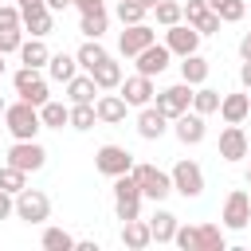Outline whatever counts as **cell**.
<instances>
[{"label": "cell", "mask_w": 251, "mask_h": 251, "mask_svg": "<svg viewBox=\"0 0 251 251\" xmlns=\"http://www.w3.org/2000/svg\"><path fill=\"white\" fill-rule=\"evenodd\" d=\"M4 129L12 133V141H31V137L43 129L39 106H31V102H24V98L8 102V110H4Z\"/></svg>", "instance_id": "cell-1"}, {"label": "cell", "mask_w": 251, "mask_h": 251, "mask_svg": "<svg viewBox=\"0 0 251 251\" xmlns=\"http://www.w3.org/2000/svg\"><path fill=\"white\" fill-rule=\"evenodd\" d=\"M133 176H137V184H141V196L153 200V204H161V200L173 192V173H165V169H157V165H133Z\"/></svg>", "instance_id": "cell-2"}, {"label": "cell", "mask_w": 251, "mask_h": 251, "mask_svg": "<svg viewBox=\"0 0 251 251\" xmlns=\"http://www.w3.org/2000/svg\"><path fill=\"white\" fill-rule=\"evenodd\" d=\"M12 86H16V94H20L24 102H31V106H43V102L51 98L47 78L39 75V67H20V71L12 75Z\"/></svg>", "instance_id": "cell-3"}, {"label": "cell", "mask_w": 251, "mask_h": 251, "mask_svg": "<svg viewBox=\"0 0 251 251\" xmlns=\"http://www.w3.org/2000/svg\"><path fill=\"white\" fill-rule=\"evenodd\" d=\"M192 90H196V86H188V82L180 78V82H173V86L157 90V98H153V102H157V110H161V114H169V122H173V118H180L184 110H192Z\"/></svg>", "instance_id": "cell-4"}, {"label": "cell", "mask_w": 251, "mask_h": 251, "mask_svg": "<svg viewBox=\"0 0 251 251\" xmlns=\"http://www.w3.org/2000/svg\"><path fill=\"white\" fill-rule=\"evenodd\" d=\"M220 220H224L227 231H243V227L251 224V196H247V188H231V192H227Z\"/></svg>", "instance_id": "cell-5"}, {"label": "cell", "mask_w": 251, "mask_h": 251, "mask_svg": "<svg viewBox=\"0 0 251 251\" xmlns=\"http://www.w3.org/2000/svg\"><path fill=\"white\" fill-rule=\"evenodd\" d=\"M8 165H16V169H24V173H39L43 165H47V149L31 137V141H12L8 145Z\"/></svg>", "instance_id": "cell-6"}, {"label": "cell", "mask_w": 251, "mask_h": 251, "mask_svg": "<svg viewBox=\"0 0 251 251\" xmlns=\"http://www.w3.org/2000/svg\"><path fill=\"white\" fill-rule=\"evenodd\" d=\"M173 192H180L184 200H196L200 192H204V173H200V165L196 161H176L173 165Z\"/></svg>", "instance_id": "cell-7"}, {"label": "cell", "mask_w": 251, "mask_h": 251, "mask_svg": "<svg viewBox=\"0 0 251 251\" xmlns=\"http://www.w3.org/2000/svg\"><path fill=\"white\" fill-rule=\"evenodd\" d=\"M16 216H20L24 224H43V220L51 216V200H47V192H39V188H24V192H16Z\"/></svg>", "instance_id": "cell-8"}, {"label": "cell", "mask_w": 251, "mask_h": 251, "mask_svg": "<svg viewBox=\"0 0 251 251\" xmlns=\"http://www.w3.org/2000/svg\"><path fill=\"white\" fill-rule=\"evenodd\" d=\"M94 169H98L102 176H122V173L133 169V153H129L126 145H102V149L94 153Z\"/></svg>", "instance_id": "cell-9"}, {"label": "cell", "mask_w": 251, "mask_h": 251, "mask_svg": "<svg viewBox=\"0 0 251 251\" xmlns=\"http://www.w3.org/2000/svg\"><path fill=\"white\" fill-rule=\"evenodd\" d=\"M149 43H157V31H153L149 24H126V31L118 35V51H122L126 59H137Z\"/></svg>", "instance_id": "cell-10"}, {"label": "cell", "mask_w": 251, "mask_h": 251, "mask_svg": "<svg viewBox=\"0 0 251 251\" xmlns=\"http://www.w3.org/2000/svg\"><path fill=\"white\" fill-rule=\"evenodd\" d=\"M200 39H204V35H200L192 24H184V20L173 24V27H165V47H169L173 55H180V59L192 55V51H200Z\"/></svg>", "instance_id": "cell-11"}, {"label": "cell", "mask_w": 251, "mask_h": 251, "mask_svg": "<svg viewBox=\"0 0 251 251\" xmlns=\"http://www.w3.org/2000/svg\"><path fill=\"white\" fill-rule=\"evenodd\" d=\"M118 94H122V98H126L129 106H137V110H141V106H149V102L157 98V86H153V78H149V75H141V71H137V75L122 78Z\"/></svg>", "instance_id": "cell-12"}, {"label": "cell", "mask_w": 251, "mask_h": 251, "mask_svg": "<svg viewBox=\"0 0 251 251\" xmlns=\"http://www.w3.org/2000/svg\"><path fill=\"white\" fill-rule=\"evenodd\" d=\"M173 133H176V141L180 145H200L204 141V114H196V110H184L180 118H173Z\"/></svg>", "instance_id": "cell-13"}, {"label": "cell", "mask_w": 251, "mask_h": 251, "mask_svg": "<svg viewBox=\"0 0 251 251\" xmlns=\"http://www.w3.org/2000/svg\"><path fill=\"white\" fill-rule=\"evenodd\" d=\"M220 118L227 126H243L251 118V90H239V94H224L220 102Z\"/></svg>", "instance_id": "cell-14"}, {"label": "cell", "mask_w": 251, "mask_h": 251, "mask_svg": "<svg viewBox=\"0 0 251 251\" xmlns=\"http://www.w3.org/2000/svg\"><path fill=\"white\" fill-rule=\"evenodd\" d=\"M165 129H169V114H161L157 102L141 106V114H137V133H141L145 141H157V137H165Z\"/></svg>", "instance_id": "cell-15"}, {"label": "cell", "mask_w": 251, "mask_h": 251, "mask_svg": "<svg viewBox=\"0 0 251 251\" xmlns=\"http://www.w3.org/2000/svg\"><path fill=\"white\" fill-rule=\"evenodd\" d=\"M169 63H173V51H169L165 43H149V47L137 55V71H141V75H149V78H157Z\"/></svg>", "instance_id": "cell-16"}, {"label": "cell", "mask_w": 251, "mask_h": 251, "mask_svg": "<svg viewBox=\"0 0 251 251\" xmlns=\"http://www.w3.org/2000/svg\"><path fill=\"white\" fill-rule=\"evenodd\" d=\"M220 157L224 161H243L247 157V133H243V126H224L220 129Z\"/></svg>", "instance_id": "cell-17"}, {"label": "cell", "mask_w": 251, "mask_h": 251, "mask_svg": "<svg viewBox=\"0 0 251 251\" xmlns=\"http://www.w3.org/2000/svg\"><path fill=\"white\" fill-rule=\"evenodd\" d=\"M24 16V31L27 35H39V39H47L51 31H55V12L47 8V4H39V8H27V12H20Z\"/></svg>", "instance_id": "cell-18"}, {"label": "cell", "mask_w": 251, "mask_h": 251, "mask_svg": "<svg viewBox=\"0 0 251 251\" xmlns=\"http://www.w3.org/2000/svg\"><path fill=\"white\" fill-rule=\"evenodd\" d=\"M94 110H98V122H106V126H118V122H126V110H129V102H126L122 94H98V98H94Z\"/></svg>", "instance_id": "cell-19"}, {"label": "cell", "mask_w": 251, "mask_h": 251, "mask_svg": "<svg viewBox=\"0 0 251 251\" xmlns=\"http://www.w3.org/2000/svg\"><path fill=\"white\" fill-rule=\"evenodd\" d=\"M122 243L129 247V251H141V247H149L153 243V231H149V220H126L122 224Z\"/></svg>", "instance_id": "cell-20"}, {"label": "cell", "mask_w": 251, "mask_h": 251, "mask_svg": "<svg viewBox=\"0 0 251 251\" xmlns=\"http://www.w3.org/2000/svg\"><path fill=\"white\" fill-rule=\"evenodd\" d=\"M208 71H212V63H208L200 51H192V55H184V59H180V78H184L188 86L208 82Z\"/></svg>", "instance_id": "cell-21"}, {"label": "cell", "mask_w": 251, "mask_h": 251, "mask_svg": "<svg viewBox=\"0 0 251 251\" xmlns=\"http://www.w3.org/2000/svg\"><path fill=\"white\" fill-rule=\"evenodd\" d=\"M16 55H20V63H24V67H39V71H43V67H47V59H51V51H47V43H43L39 35L24 39Z\"/></svg>", "instance_id": "cell-22"}, {"label": "cell", "mask_w": 251, "mask_h": 251, "mask_svg": "<svg viewBox=\"0 0 251 251\" xmlns=\"http://www.w3.org/2000/svg\"><path fill=\"white\" fill-rule=\"evenodd\" d=\"M90 75H94L98 90H118V86H122V78H126V75H122V63H114V55H106Z\"/></svg>", "instance_id": "cell-23"}, {"label": "cell", "mask_w": 251, "mask_h": 251, "mask_svg": "<svg viewBox=\"0 0 251 251\" xmlns=\"http://www.w3.org/2000/svg\"><path fill=\"white\" fill-rule=\"evenodd\" d=\"M176 227H180V220H176L173 212H165V208H157V212H153V220H149V231H153V243H173V235H176Z\"/></svg>", "instance_id": "cell-24"}, {"label": "cell", "mask_w": 251, "mask_h": 251, "mask_svg": "<svg viewBox=\"0 0 251 251\" xmlns=\"http://www.w3.org/2000/svg\"><path fill=\"white\" fill-rule=\"evenodd\" d=\"M196 251H227V235L220 224H196Z\"/></svg>", "instance_id": "cell-25"}, {"label": "cell", "mask_w": 251, "mask_h": 251, "mask_svg": "<svg viewBox=\"0 0 251 251\" xmlns=\"http://www.w3.org/2000/svg\"><path fill=\"white\" fill-rule=\"evenodd\" d=\"M78 71H82V67H78V59H75V55H67V51H59V55H51V59H47V75H51L55 82H71Z\"/></svg>", "instance_id": "cell-26"}, {"label": "cell", "mask_w": 251, "mask_h": 251, "mask_svg": "<svg viewBox=\"0 0 251 251\" xmlns=\"http://www.w3.org/2000/svg\"><path fill=\"white\" fill-rule=\"evenodd\" d=\"M98 94H102V90H98L94 75H86V71H82V75H75V78L67 82V98H71V102H94Z\"/></svg>", "instance_id": "cell-27"}, {"label": "cell", "mask_w": 251, "mask_h": 251, "mask_svg": "<svg viewBox=\"0 0 251 251\" xmlns=\"http://www.w3.org/2000/svg\"><path fill=\"white\" fill-rule=\"evenodd\" d=\"M39 118H43V129H63V126H71V106L47 98V102L39 106Z\"/></svg>", "instance_id": "cell-28"}, {"label": "cell", "mask_w": 251, "mask_h": 251, "mask_svg": "<svg viewBox=\"0 0 251 251\" xmlns=\"http://www.w3.org/2000/svg\"><path fill=\"white\" fill-rule=\"evenodd\" d=\"M220 102H224V94L212 90V86H204V82L192 90V110L204 114V118H208V114H220Z\"/></svg>", "instance_id": "cell-29"}, {"label": "cell", "mask_w": 251, "mask_h": 251, "mask_svg": "<svg viewBox=\"0 0 251 251\" xmlns=\"http://www.w3.org/2000/svg\"><path fill=\"white\" fill-rule=\"evenodd\" d=\"M106 55H110V51H106V47H102L98 39H86V43H82V47L75 51V59H78V67H82L86 75H90V71H94V67H98V63L106 59Z\"/></svg>", "instance_id": "cell-30"}, {"label": "cell", "mask_w": 251, "mask_h": 251, "mask_svg": "<svg viewBox=\"0 0 251 251\" xmlns=\"http://www.w3.org/2000/svg\"><path fill=\"white\" fill-rule=\"evenodd\" d=\"M106 24H110V16H106V8H98V12H82V20H78V31H82L86 39H102V31H106Z\"/></svg>", "instance_id": "cell-31"}, {"label": "cell", "mask_w": 251, "mask_h": 251, "mask_svg": "<svg viewBox=\"0 0 251 251\" xmlns=\"http://www.w3.org/2000/svg\"><path fill=\"white\" fill-rule=\"evenodd\" d=\"M98 122V110H94V102H71V129H90Z\"/></svg>", "instance_id": "cell-32"}, {"label": "cell", "mask_w": 251, "mask_h": 251, "mask_svg": "<svg viewBox=\"0 0 251 251\" xmlns=\"http://www.w3.org/2000/svg\"><path fill=\"white\" fill-rule=\"evenodd\" d=\"M114 200H145V196H141V184H137V176H133V169L122 173V176H114Z\"/></svg>", "instance_id": "cell-33"}, {"label": "cell", "mask_w": 251, "mask_h": 251, "mask_svg": "<svg viewBox=\"0 0 251 251\" xmlns=\"http://www.w3.org/2000/svg\"><path fill=\"white\" fill-rule=\"evenodd\" d=\"M47 251H75V235L71 231H63V227H43V239H39Z\"/></svg>", "instance_id": "cell-34"}, {"label": "cell", "mask_w": 251, "mask_h": 251, "mask_svg": "<svg viewBox=\"0 0 251 251\" xmlns=\"http://www.w3.org/2000/svg\"><path fill=\"white\" fill-rule=\"evenodd\" d=\"M153 16H157L161 27H173V24L184 20V4H180V0H161V4L153 8Z\"/></svg>", "instance_id": "cell-35"}, {"label": "cell", "mask_w": 251, "mask_h": 251, "mask_svg": "<svg viewBox=\"0 0 251 251\" xmlns=\"http://www.w3.org/2000/svg\"><path fill=\"white\" fill-rule=\"evenodd\" d=\"M0 188H4V192H12V196H16V192H24V188H27V173H24V169H16V165H0Z\"/></svg>", "instance_id": "cell-36"}, {"label": "cell", "mask_w": 251, "mask_h": 251, "mask_svg": "<svg viewBox=\"0 0 251 251\" xmlns=\"http://www.w3.org/2000/svg\"><path fill=\"white\" fill-rule=\"evenodd\" d=\"M145 16H149V8H145L141 0H118V20H122V27H126V24H145Z\"/></svg>", "instance_id": "cell-37"}, {"label": "cell", "mask_w": 251, "mask_h": 251, "mask_svg": "<svg viewBox=\"0 0 251 251\" xmlns=\"http://www.w3.org/2000/svg\"><path fill=\"white\" fill-rule=\"evenodd\" d=\"M208 4H212V12H216L224 24H235V20H243V12H247L243 0H208Z\"/></svg>", "instance_id": "cell-38"}, {"label": "cell", "mask_w": 251, "mask_h": 251, "mask_svg": "<svg viewBox=\"0 0 251 251\" xmlns=\"http://www.w3.org/2000/svg\"><path fill=\"white\" fill-rule=\"evenodd\" d=\"M20 43H24V27H0V55L20 51Z\"/></svg>", "instance_id": "cell-39"}, {"label": "cell", "mask_w": 251, "mask_h": 251, "mask_svg": "<svg viewBox=\"0 0 251 251\" xmlns=\"http://www.w3.org/2000/svg\"><path fill=\"white\" fill-rule=\"evenodd\" d=\"M208 12H212V4H208V0H184V24H192V27H196Z\"/></svg>", "instance_id": "cell-40"}, {"label": "cell", "mask_w": 251, "mask_h": 251, "mask_svg": "<svg viewBox=\"0 0 251 251\" xmlns=\"http://www.w3.org/2000/svg\"><path fill=\"white\" fill-rule=\"evenodd\" d=\"M173 243H176L180 251H196V224H180L176 235H173Z\"/></svg>", "instance_id": "cell-41"}, {"label": "cell", "mask_w": 251, "mask_h": 251, "mask_svg": "<svg viewBox=\"0 0 251 251\" xmlns=\"http://www.w3.org/2000/svg\"><path fill=\"white\" fill-rule=\"evenodd\" d=\"M114 212H118L122 224H126V220H137V216H141V200H114Z\"/></svg>", "instance_id": "cell-42"}, {"label": "cell", "mask_w": 251, "mask_h": 251, "mask_svg": "<svg viewBox=\"0 0 251 251\" xmlns=\"http://www.w3.org/2000/svg\"><path fill=\"white\" fill-rule=\"evenodd\" d=\"M0 27H24L20 4H0Z\"/></svg>", "instance_id": "cell-43"}, {"label": "cell", "mask_w": 251, "mask_h": 251, "mask_svg": "<svg viewBox=\"0 0 251 251\" xmlns=\"http://www.w3.org/2000/svg\"><path fill=\"white\" fill-rule=\"evenodd\" d=\"M220 24H224V20H220L216 12H208V16L196 24V31H200V35H216V31H220Z\"/></svg>", "instance_id": "cell-44"}, {"label": "cell", "mask_w": 251, "mask_h": 251, "mask_svg": "<svg viewBox=\"0 0 251 251\" xmlns=\"http://www.w3.org/2000/svg\"><path fill=\"white\" fill-rule=\"evenodd\" d=\"M8 216H16V196L0 188V220H8Z\"/></svg>", "instance_id": "cell-45"}, {"label": "cell", "mask_w": 251, "mask_h": 251, "mask_svg": "<svg viewBox=\"0 0 251 251\" xmlns=\"http://www.w3.org/2000/svg\"><path fill=\"white\" fill-rule=\"evenodd\" d=\"M71 4H75L78 12H98V8H106L102 0H71Z\"/></svg>", "instance_id": "cell-46"}, {"label": "cell", "mask_w": 251, "mask_h": 251, "mask_svg": "<svg viewBox=\"0 0 251 251\" xmlns=\"http://www.w3.org/2000/svg\"><path fill=\"white\" fill-rule=\"evenodd\" d=\"M239 82H243V90H251V59H243V67H239Z\"/></svg>", "instance_id": "cell-47"}, {"label": "cell", "mask_w": 251, "mask_h": 251, "mask_svg": "<svg viewBox=\"0 0 251 251\" xmlns=\"http://www.w3.org/2000/svg\"><path fill=\"white\" fill-rule=\"evenodd\" d=\"M239 59H251V31L239 39Z\"/></svg>", "instance_id": "cell-48"}, {"label": "cell", "mask_w": 251, "mask_h": 251, "mask_svg": "<svg viewBox=\"0 0 251 251\" xmlns=\"http://www.w3.org/2000/svg\"><path fill=\"white\" fill-rule=\"evenodd\" d=\"M75 247H78V251H98V239H78Z\"/></svg>", "instance_id": "cell-49"}, {"label": "cell", "mask_w": 251, "mask_h": 251, "mask_svg": "<svg viewBox=\"0 0 251 251\" xmlns=\"http://www.w3.org/2000/svg\"><path fill=\"white\" fill-rule=\"evenodd\" d=\"M67 4H71V0H47V8H51V12H63Z\"/></svg>", "instance_id": "cell-50"}, {"label": "cell", "mask_w": 251, "mask_h": 251, "mask_svg": "<svg viewBox=\"0 0 251 251\" xmlns=\"http://www.w3.org/2000/svg\"><path fill=\"white\" fill-rule=\"evenodd\" d=\"M141 4H145V8H149V12H153V8H157V4H161V0H141Z\"/></svg>", "instance_id": "cell-51"}, {"label": "cell", "mask_w": 251, "mask_h": 251, "mask_svg": "<svg viewBox=\"0 0 251 251\" xmlns=\"http://www.w3.org/2000/svg\"><path fill=\"white\" fill-rule=\"evenodd\" d=\"M4 110H8V102H4V94H0V118H4Z\"/></svg>", "instance_id": "cell-52"}, {"label": "cell", "mask_w": 251, "mask_h": 251, "mask_svg": "<svg viewBox=\"0 0 251 251\" xmlns=\"http://www.w3.org/2000/svg\"><path fill=\"white\" fill-rule=\"evenodd\" d=\"M0 78H4V55H0Z\"/></svg>", "instance_id": "cell-53"}, {"label": "cell", "mask_w": 251, "mask_h": 251, "mask_svg": "<svg viewBox=\"0 0 251 251\" xmlns=\"http://www.w3.org/2000/svg\"><path fill=\"white\" fill-rule=\"evenodd\" d=\"M247 184H251V165H247Z\"/></svg>", "instance_id": "cell-54"}, {"label": "cell", "mask_w": 251, "mask_h": 251, "mask_svg": "<svg viewBox=\"0 0 251 251\" xmlns=\"http://www.w3.org/2000/svg\"><path fill=\"white\" fill-rule=\"evenodd\" d=\"M247 157H251V137H247Z\"/></svg>", "instance_id": "cell-55"}]
</instances>
